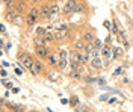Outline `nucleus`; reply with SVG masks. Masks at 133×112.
Listing matches in <instances>:
<instances>
[{"label":"nucleus","mask_w":133,"mask_h":112,"mask_svg":"<svg viewBox=\"0 0 133 112\" xmlns=\"http://www.w3.org/2000/svg\"><path fill=\"white\" fill-rule=\"evenodd\" d=\"M92 45H94L95 49H98V50H101L104 44H103V41H101V39H98V38H95V39L92 41Z\"/></svg>","instance_id":"b1692460"},{"label":"nucleus","mask_w":133,"mask_h":112,"mask_svg":"<svg viewBox=\"0 0 133 112\" xmlns=\"http://www.w3.org/2000/svg\"><path fill=\"white\" fill-rule=\"evenodd\" d=\"M50 14H51V9H50V5L44 3L39 6V20H49Z\"/></svg>","instance_id":"0eeeda50"},{"label":"nucleus","mask_w":133,"mask_h":112,"mask_svg":"<svg viewBox=\"0 0 133 112\" xmlns=\"http://www.w3.org/2000/svg\"><path fill=\"white\" fill-rule=\"evenodd\" d=\"M6 2H9V0H2V3H3V5H5V3H6Z\"/></svg>","instance_id":"a19ab883"},{"label":"nucleus","mask_w":133,"mask_h":112,"mask_svg":"<svg viewBox=\"0 0 133 112\" xmlns=\"http://www.w3.org/2000/svg\"><path fill=\"white\" fill-rule=\"evenodd\" d=\"M83 11H85V5H83V3H80V2H77L74 12H76V14H80V12H83Z\"/></svg>","instance_id":"bb28decb"},{"label":"nucleus","mask_w":133,"mask_h":112,"mask_svg":"<svg viewBox=\"0 0 133 112\" xmlns=\"http://www.w3.org/2000/svg\"><path fill=\"white\" fill-rule=\"evenodd\" d=\"M83 80H85L86 83H95V82H98L100 79L98 77H86V76H85V77H83Z\"/></svg>","instance_id":"c85d7f7f"},{"label":"nucleus","mask_w":133,"mask_h":112,"mask_svg":"<svg viewBox=\"0 0 133 112\" xmlns=\"http://www.w3.org/2000/svg\"><path fill=\"white\" fill-rule=\"evenodd\" d=\"M124 50L121 47H114V52H112V59H118L119 56H123Z\"/></svg>","instance_id":"412c9836"},{"label":"nucleus","mask_w":133,"mask_h":112,"mask_svg":"<svg viewBox=\"0 0 133 112\" xmlns=\"http://www.w3.org/2000/svg\"><path fill=\"white\" fill-rule=\"evenodd\" d=\"M0 76H2V79H5L6 76H8V71H6L5 68H2L0 70Z\"/></svg>","instance_id":"2f4dec72"},{"label":"nucleus","mask_w":133,"mask_h":112,"mask_svg":"<svg viewBox=\"0 0 133 112\" xmlns=\"http://www.w3.org/2000/svg\"><path fill=\"white\" fill-rule=\"evenodd\" d=\"M58 62H59V53L58 52H50L49 56L45 58V64L49 67H58Z\"/></svg>","instance_id":"423d86ee"},{"label":"nucleus","mask_w":133,"mask_h":112,"mask_svg":"<svg viewBox=\"0 0 133 112\" xmlns=\"http://www.w3.org/2000/svg\"><path fill=\"white\" fill-rule=\"evenodd\" d=\"M26 2H32V0H26Z\"/></svg>","instance_id":"79ce46f5"},{"label":"nucleus","mask_w":133,"mask_h":112,"mask_svg":"<svg viewBox=\"0 0 133 112\" xmlns=\"http://www.w3.org/2000/svg\"><path fill=\"white\" fill-rule=\"evenodd\" d=\"M89 65H91L94 70H103V56L100 55V56L92 58L91 62H89Z\"/></svg>","instance_id":"9d476101"},{"label":"nucleus","mask_w":133,"mask_h":112,"mask_svg":"<svg viewBox=\"0 0 133 112\" xmlns=\"http://www.w3.org/2000/svg\"><path fill=\"white\" fill-rule=\"evenodd\" d=\"M42 38L45 39V43L47 44H51V43H55L56 39H55V32H50V30H47L45 34L42 35Z\"/></svg>","instance_id":"f3484780"},{"label":"nucleus","mask_w":133,"mask_h":112,"mask_svg":"<svg viewBox=\"0 0 133 112\" xmlns=\"http://www.w3.org/2000/svg\"><path fill=\"white\" fill-rule=\"evenodd\" d=\"M12 93H14V94H17V93H20V89H18V88H12Z\"/></svg>","instance_id":"ea45409f"},{"label":"nucleus","mask_w":133,"mask_h":112,"mask_svg":"<svg viewBox=\"0 0 133 112\" xmlns=\"http://www.w3.org/2000/svg\"><path fill=\"white\" fill-rule=\"evenodd\" d=\"M6 109H8V111L21 112V111H26L27 108H26V106H23V104H15V103H11V102H9V103L6 104Z\"/></svg>","instance_id":"4468645a"},{"label":"nucleus","mask_w":133,"mask_h":112,"mask_svg":"<svg viewBox=\"0 0 133 112\" xmlns=\"http://www.w3.org/2000/svg\"><path fill=\"white\" fill-rule=\"evenodd\" d=\"M61 103H62V104H68V103H70V100H66V98H62V100H61Z\"/></svg>","instance_id":"4c0bfd02"},{"label":"nucleus","mask_w":133,"mask_h":112,"mask_svg":"<svg viewBox=\"0 0 133 112\" xmlns=\"http://www.w3.org/2000/svg\"><path fill=\"white\" fill-rule=\"evenodd\" d=\"M45 32H47V27L45 26H36V29H35V36H42Z\"/></svg>","instance_id":"5701e85b"},{"label":"nucleus","mask_w":133,"mask_h":112,"mask_svg":"<svg viewBox=\"0 0 133 112\" xmlns=\"http://www.w3.org/2000/svg\"><path fill=\"white\" fill-rule=\"evenodd\" d=\"M33 52H35V56H36V58L45 61V58L49 56L50 50H49V45H45V44H36V43H33Z\"/></svg>","instance_id":"7ed1b4c3"},{"label":"nucleus","mask_w":133,"mask_h":112,"mask_svg":"<svg viewBox=\"0 0 133 112\" xmlns=\"http://www.w3.org/2000/svg\"><path fill=\"white\" fill-rule=\"evenodd\" d=\"M41 2H44V0H32L33 5H38V3H41Z\"/></svg>","instance_id":"58836bf2"},{"label":"nucleus","mask_w":133,"mask_h":112,"mask_svg":"<svg viewBox=\"0 0 133 112\" xmlns=\"http://www.w3.org/2000/svg\"><path fill=\"white\" fill-rule=\"evenodd\" d=\"M18 15V12H17V9H5V12H3V18H5V21H9V23H12L15 17Z\"/></svg>","instance_id":"1a4fd4ad"},{"label":"nucleus","mask_w":133,"mask_h":112,"mask_svg":"<svg viewBox=\"0 0 133 112\" xmlns=\"http://www.w3.org/2000/svg\"><path fill=\"white\" fill-rule=\"evenodd\" d=\"M47 79H50L51 82H59V79H61V76H59V70H53L51 73H49V74H47Z\"/></svg>","instance_id":"6ab92c4d"},{"label":"nucleus","mask_w":133,"mask_h":112,"mask_svg":"<svg viewBox=\"0 0 133 112\" xmlns=\"http://www.w3.org/2000/svg\"><path fill=\"white\" fill-rule=\"evenodd\" d=\"M112 23H114V21H110V20H104V21H103V26L106 27L108 30H112Z\"/></svg>","instance_id":"c756f323"},{"label":"nucleus","mask_w":133,"mask_h":112,"mask_svg":"<svg viewBox=\"0 0 133 112\" xmlns=\"http://www.w3.org/2000/svg\"><path fill=\"white\" fill-rule=\"evenodd\" d=\"M39 20V6L38 5H33L32 8L29 9L27 15H26V26L27 27H33Z\"/></svg>","instance_id":"f03ea898"},{"label":"nucleus","mask_w":133,"mask_h":112,"mask_svg":"<svg viewBox=\"0 0 133 112\" xmlns=\"http://www.w3.org/2000/svg\"><path fill=\"white\" fill-rule=\"evenodd\" d=\"M56 68L59 71H68V68H70V59H59Z\"/></svg>","instance_id":"2eb2a0df"},{"label":"nucleus","mask_w":133,"mask_h":112,"mask_svg":"<svg viewBox=\"0 0 133 112\" xmlns=\"http://www.w3.org/2000/svg\"><path fill=\"white\" fill-rule=\"evenodd\" d=\"M45 71V61L36 58L35 62H33V67L30 68V74L32 76H38V74H42Z\"/></svg>","instance_id":"20e7f679"},{"label":"nucleus","mask_w":133,"mask_h":112,"mask_svg":"<svg viewBox=\"0 0 133 112\" xmlns=\"http://www.w3.org/2000/svg\"><path fill=\"white\" fill-rule=\"evenodd\" d=\"M95 38H97V36H95V34H94L92 30H85V32L82 34V39L85 41V43H92Z\"/></svg>","instance_id":"ddd939ff"},{"label":"nucleus","mask_w":133,"mask_h":112,"mask_svg":"<svg viewBox=\"0 0 133 112\" xmlns=\"http://www.w3.org/2000/svg\"><path fill=\"white\" fill-rule=\"evenodd\" d=\"M100 100H101V102H106V100H109V94L108 95H106V94L101 95V97H100Z\"/></svg>","instance_id":"473e14b6"},{"label":"nucleus","mask_w":133,"mask_h":112,"mask_svg":"<svg viewBox=\"0 0 133 112\" xmlns=\"http://www.w3.org/2000/svg\"><path fill=\"white\" fill-rule=\"evenodd\" d=\"M2 35H6V26L2 23Z\"/></svg>","instance_id":"f704fd0d"},{"label":"nucleus","mask_w":133,"mask_h":112,"mask_svg":"<svg viewBox=\"0 0 133 112\" xmlns=\"http://www.w3.org/2000/svg\"><path fill=\"white\" fill-rule=\"evenodd\" d=\"M58 53H59V59H70V52L66 49H64V47L59 49Z\"/></svg>","instance_id":"4be33fe9"},{"label":"nucleus","mask_w":133,"mask_h":112,"mask_svg":"<svg viewBox=\"0 0 133 112\" xmlns=\"http://www.w3.org/2000/svg\"><path fill=\"white\" fill-rule=\"evenodd\" d=\"M70 38V30H55V39L58 43H64Z\"/></svg>","instance_id":"6e6552de"},{"label":"nucleus","mask_w":133,"mask_h":112,"mask_svg":"<svg viewBox=\"0 0 133 112\" xmlns=\"http://www.w3.org/2000/svg\"><path fill=\"white\" fill-rule=\"evenodd\" d=\"M123 74H124V67H116V70L114 71V77L123 76Z\"/></svg>","instance_id":"cd10ccee"},{"label":"nucleus","mask_w":133,"mask_h":112,"mask_svg":"<svg viewBox=\"0 0 133 112\" xmlns=\"http://www.w3.org/2000/svg\"><path fill=\"white\" fill-rule=\"evenodd\" d=\"M123 44H124V49H125V50H129V49H130V44H129V41H127V39H125Z\"/></svg>","instance_id":"72a5a7b5"},{"label":"nucleus","mask_w":133,"mask_h":112,"mask_svg":"<svg viewBox=\"0 0 133 112\" xmlns=\"http://www.w3.org/2000/svg\"><path fill=\"white\" fill-rule=\"evenodd\" d=\"M79 104H80V100H79V97H77L76 94H73V95H71V98H70V106H71L73 109H76Z\"/></svg>","instance_id":"aec40b11"},{"label":"nucleus","mask_w":133,"mask_h":112,"mask_svg":"<svg viewBox=\"0 0 133 112\" xmlns=\"http://www.w3.org/2000/svg\"><path fill=\"white\" fill-rule=\"evenodd\" d=\"M108 103H109V104H115V103H116V98H109Z\"/></svg>","instance_id":"c9c22d12"},{"label":"nucleus","mask_w":133,"mask_h":112,"mask_svg":"<svg viewBox=\"0 0 133 112\" xmlns=\"http://www.w3.org/2000/svg\"><path fill=\"white\" fill-rule=\"evenodd\" d=\"M15 9H17V12L18 14H24L26 12V9H27V2L26 0H17V5H15Z\"/></svg>","instance_id":"f8f14e48"},{"label":"nucleus","mask_w":133,"mask_h":112,"mask_svg":"<svg viewBox=\"0 0 133 112\" xmlns=\"http://www.w3.org/2000/svg\"><path fill=\"white\" fill-rule=\"evenodd\" d=\"M68 77L70 79H74V80H83V76L82 73H79L77 70H68Z\"/></svg>","instance_id":"dca6fc26"},{"label":"nucleus","mask_w":133,"mask_h":112,"mask_svg":"<svg viewBox=\"0 0 133 112\" xmlns=\"http://www.w3.org/2000/svg\"><path fill=\"white\" fill-rule=\"evenodd\" d=\"M2 85L5 86V88H8V89H12L14 88V83L11 80H6V79H2Z\"/></svg>","instance_id":"a878e982"},{"label":"nucleus","mask_w":133,"mask_h":112,"mask_svg":"<svg viewBox=\"0 0 133 112\" xmlns=\"http://www.w3.org/2000/svg\"><path fill=\"white\" fill-rule=\"evenodd\" d=\"M118 32H119V29H118V23H116L115 20H114V26H112V34L116 35Z\"/></svg>","instance_id":"7c9ffc66"},{"label":"nucleus","mask_w":133,"mask_h":112,"mask_svg":"<svg viewBox=\"0 0 133 112\" xmlns=\"http://www.w3.org/2000/svg\"><path fill=\"white\" fill-rule=\"evenodd\" d=\"M112 52H114V47L109 45V44H106V45H103V49H101V56L109 61V59H112Z\"/></svg>","instance_id":"9b49d317"},{"label":"nucleus","mask_w":133,"mask_h":112,"mask_svg":"<svg viewBox=\"0 0 133 112\" xmlns=\"http://www.w3.org/2000/svg\"><path fill=\"white\" fill-rule=\"evenodd\" d=\"M86 44L88 43H85L83 39H80V41H76L74 43V50H77V52H85V49H86Z\"/></svg>","instance_id":"a211bd4d"},{"label":"nucleus","mask_w":133,"mask_h":112,"mask_svg":"<svg viewBox=\"0 0 133 112\" xmlns=\"http://www.w3.org/2000/svg\"><path fill=\"white\" fill-rule=\"evenodd\" d=\"M2 65H3V67H9L11 64H9L8 61H2Z\"/></svg>","instance_id":"e433bc0d"},{"label":"nucleus","mask_w":133,"mask_h":112,"mask_svg":"<svg viewBox=\"0 0 133 112\" xmlns=\"http://www.w3.org/2000/svg\"><path fill=\"white\" fill-rule=\"evenodd\" d=\"M21 21H26V18H23V15H21V14H18V15L15 17V20L12 21V24H15V26H20V24H21Z\"/></svg>","instance_id":"393cba45"},{"label":"nucleus","mask_w":133,"mask_h":112,"mask_svg":"<svg viewBox=\"0 0 133 112\" xmlns=\"http://www.w3.org/2000/svg\"><path fill=\"white\" fill-rule=\"evenodd\" d=\"M77 2L79 0H66L65 5L62 6V15H71V14H74V9H76V5H77Z\"/></svg>","instance_id":"39448f33"},{"label":"nucleus","mask_w":133,"mask_h":112,"mask_svg":"<svg viewBox=\"0 0 133 112\" xmlns=\"http://www.w3.org/2000/svg\"><path fill=\"white\" fill-rule=\"evenodd\" d=\"M17 62H18V67H21V68L24 70H30L33 67V62H35V56L30 55V53H18V56H17Z\"/></svg>","instance_id":"f257e3e1"}]
</instances>
